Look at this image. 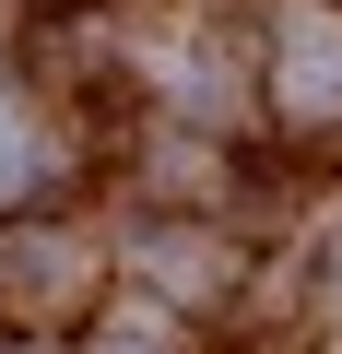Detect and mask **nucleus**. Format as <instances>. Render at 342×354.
<instances>
[{"mask_svg":"<svg viewBox=\"0 0 342 354\" xmlns=\"http://www.w3.org/2000/svg\"><path fill=\"white\" fill-rule=\"evenodd\" d=\"M283 106H342V36L330 24H295L283 36Z\"/></svg>","mask_w":342,"mask_h":354,"instance_id":"1","label":"nucleus"},{"mask_svg":"<svg viewBox=\"0 0 342 354\" xmlns=\"http://www.w3.org/2000/svg\"><path fill=\"white\" fill-rule=\"evenodd\" d=\"M106 354H153V342H106Z\"/></svg>","mask_w":342,"mask_h":354,"instance_id":"2","label":"nucleus"}]
</instances>
